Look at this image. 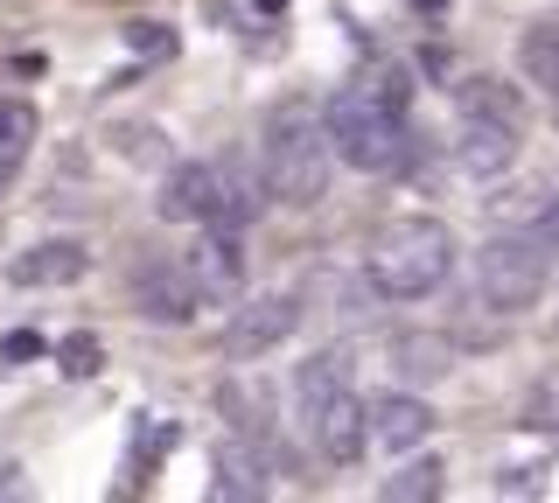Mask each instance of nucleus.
<instances>
[{
	"instance_id": "1",
	"label": "nucleus",
	"mask_w": 559,
	"mask_h": 503,
	"mask_svg": "<svg viewBox=\"0 0 559 503\" xmlns=\"http://www.w3.org/2000/svg\"><path fill=\"white\" fill-rule=\"evenodd\" d=\"M454 231L433 217H399L384 224L371 238V252H364V280H371L378 301H427V294L448 287L454 273Z\"/></svg>"
},
{
	"instance_id": "2",
	"label": "nucleus",
	"mask_w": 559,
	"mask_h": 503,
	"mask_svg": "<svg viewBox=\"0 0 559 503\" xmlns=\"http://www.w3.org/2000/svg\"><path fill=\"white\" fill-rule=\"evenodd\" d=\"M329 168H336V147H329L322 112L280 106L266 119V141H259V182H266V196H280L287 211H314L329 196Z\"/></svg>"
},
{
	"instance_id": "3",
	"label": "nucleus",
	"mask_w": 559,
	"mask_h": 503,
	"mask_svg": "<svg viewBox=\"0 0 559 503\" xmlns=\"http://www.w3.org/2000/svg\"><path fill=\"white\" fill-rule=\"evenodd\" d=\"M294 392H301V427H308V441H314L322 462L349 468L364 447H371V406L349 392L343 357H329V350L308 357L301 371H294Z\"/></svg>"
},
{
	"instance_id": "4",
	"label": "nucleus",
	"mask_w": 559,
	"mask_h": 503,
	"mask_svg": "<svg viewBox=\"0 0 559 503\" xmlns=\"http://www.w3.org/2000/svg\"><path fill=\"white\" fill-rule=\"evenodd\" d=\"M322 127H329V147H336V161L364 168V176H384V168L399 161V147H406V112H392L364 77L343 84V92L322 106Z\"/></svg>"
},
{
	"instance_id": "5",
	"label": "nucleus",
	"mask_w": 559,
	"mask_h": 503,
	"mask_svg": "<svg viewBox=\"0 0 559 503\" xmlns=\"http://www.w3.org/2000/svg\"><path fill=\"white\" fill-rule=\"evenodd\" d=\"M546 273H552V259L538 252L532 231H497V238L476 252V287H483V301L497 308V315L532 308L538 294H546Z\"/></svg>"
},
{
	"instance_id": "6",
	"label": "nucleus",
	"mask_w": 559,
	"mask_h": 503,
	"mask_svg": "<svg viewBox=\"0 0 559 503\" xmlns=\"http://www.w3.org/2000/svg\"><path fill=\"white\" fill-rule=\"evenodd\" d=\"M127 287H133V308L162 328H189L197 308H203V287H197V273H189V259H168V252H147Z\"/></svg>"
},
{
	"instance_id": "7",
	"label": "nucleus",
	"mask_w": 559,
	"mask_h": 503,
	"mask_svg": "<svg viewBox=\"0 0 559 503\" xmlns=\"http://www.w3.org/2000/svg\"><path fill=\"white\" fill-rule=\"evenodd\" d=\"M301 328V301L294 294H252V301H231V328H224V357H266V350H280V343Z\"/></svg>"
},
{
	"instance_id": "8",
	"label": "nucleus",
	"mask_w": 559,
	"mask_h": 503,
	"mask_svg": "<svg viewBox=\"0 0 559 503\" xmlns=\"http://www.w3.org/2000/svg\"><path fill=\"white\" fill-rule=\"evenodd\" d=\"M154 211H162L168 224H217V211H224L217 161H182V168H168V182H162V196H154Z\"/></svg>"
},
{
	"instance_id": "9",
	"label": "nucleus",
	"mask_w": 559,
	"mask_h": 503,
	"mask_svg": "<svg viewBox=\"0 0 559 503\" xmlns=\"http://www.w3.org/2000/svg\"><path fill=\"white\" fill-rule=\"evenodd\" d=\"M84 273H92V245H84V238H43V245L8 259L14 287H78Z\"/></svg>"
},
{
	"instance_id": "10",
	"label": "nucleus",
	"mask_w": 559,
	"mask_h": 503,
	"mask_svg": "<svg viewBox=\"0 0 559 503\" xmlns=\"http://www.w3.org/2000/svg\"><path fill=\"white\" fill-rule=\"evenodd\" d=\"M371 441L384 455H413V447L433 441V406L419 392H384L371 406Z\"/></svg>"
},
{
	"instance_id": "11",
	"label": "nucleus",
	"mask_w": 559,
	"mask_h": 503,
	"mask_svg": "<svg viewBox=\"0 0 559 503\" xmlns=\"http://www.w3.org/2000/svg\"><path fill=\"white\" fill-rule=\"evenodd\" d=\"M189 273H197V287H203V308L210 301L231 308L245 294V245H238V231H217V224H210V238L189 252Z\"/></svg>"
},
{
	"instance_id": "12",
	"label": "nucleus",
	"mask_w": 559,
	"mask_h": 503,
	"mask_svg": "<svg viewBox=\"0 0 559 503\" xmlns=\"http://www.w3.org/2000/svg\"><path fill=\"white\" fill-rule=\"evenodd\" d=\"M524 127H497V119H462V141H454V168L476 182H497L503 168L518 161Z\"/></svg>"
},
{
	"instance_id": "13",
	"label": "nucleus",
	"mask_w": 559,
	"mask_h": 503,
	"mask_svg": "<svg viewBox=\"0 0 559 503\" xmlns=\"http://www.w3.org/2000/svg\"><path fill=\"white\" fill-rule=\"evenodd\" d=\"M454 112H462V119H497V127H532L524 92L503 84V77H462V84H454Z\"/></svg>"
},
{
	"instance_id": "14",
	"label": "nucleus",
	"mask_w": 559,
	"mask_h": 503,
	"mask_svg": "<svg viewBox=\"0 0 559 503\" xmlns=\"http://www.w3.org/2000/svg\"><path fill=\"white\" fill-rule=\"evenodd\" d=\"M28 147H35V106L28 98H0V189L22 176Z\"/></svg>"
},
{
	"instance_id": "15",
	"label": "nucleus",
	"mask_w": 559,
	"mask_h": 503,
	"mask_svg": "<svg viewBox=\"0 0 559 503\" xmlns=\"http://www.w3.org/2000/svg\"><path fill=\"white\" fill-rule=\"evenodd\" d=\"M518 63H524V77H532V84H546V92L559 98V22H538L532 36L518 43Z\"/></svg>"
},
{
	"instance_id": "16",
	"label": "nucleus",
	"mask_w": 559,
	"mask_h": 503,
	"mask_svg": "<svg viewBox=\"0 0 559 503\" xmlns=\"http://www.w3.org/2000/svg\"><path fill=\"white\" fill-rule=\"evenodd\" d=\"M441 476H448L441 462H413L406 476H392V482H384V496H441V490H448Z\"/></svg>"
},
{
	"instance_id": "17",
	"label": "nucleus",
	"mask_w": 559,
	"mask_h": 503,
	"mask_svg": "<svg viewBox=\"0 0 559 503\" xmlns=\"http://www.w3.org/2000/svg\"><path fill=\"white\" fill-rule=\"evenodd\" d=\"M98 336H63L57 343V363H63V378H98Z\"/></svg>"
},
{
	"instance_id": "18",
	"label": "nucleus",
	"mask_w": 559,
	"mask_h": 503,
	"mask_svg": "<svg viewBox=\"0 0 559 503\" xmlns=\"http://www.w3.org/2000/svg\"><path fill=\"white\" fill-rule=\"evenodd\" d=\"M532 238H538V252L559 266V196H546L538 203V217H532Z\"/></svg>"
},
{
	"instance_id": "19",
	"label": "nucleus",
	"mask_w": 559,
	"mask_h": 503,
	"mask_svg": "<svg viewBox=\"0 0 559 503\" xmlns=\"http://www.w3.org/2000/svg\"><path fill=\"white\" fill-rule=\"evenodd\" d=\"M127 43L140 49V57H162V49H175V28H168V22H133Z\"/></svg>"
},
{
	"instance_id": "20",
	"label": "nucleus",
	"mask_w": 559,
	"mask_h": 503,
	"mask_svg": "<svg viewBox=\"0 0 559 503\" xmlns=\"http://www.w3.org/2000/svg\"><path fill=\"white\" fill-rule=\"evenodd\" d=\"M0 357H8V363H22V357H43V336H35V328H14V336L0 343Z\"/></svg>"
},
{
	"instance_id": "21",
	"label": "nucleus",
	"mask_w": 559,
	"mask_h": 503,
	"mask_svg": "<svg viewBox=\"0 0 559 503\" xmlns=\"http://www.w3.org/2000/svg\"><path fill=\"white\" fill-rule=\"evenodd\" d=\"M14 490H22V468H14V462H0V496H14Z\"/></svg>"
},
{
	"instance_id": "22",
	"label": "nucleus",
	"mask_w": 559,
	"mask_h": 503,
	"mask_svg": "<svg viewBox=\"0 0 559 503\" xmlns=\"http://www.w3.org/2000/svg\"><path fill=\"white\" fill-rule=\"evenodd\" d=\"M454 0H413V14H448Z\"/></svg>"
}]
</instances>
